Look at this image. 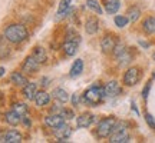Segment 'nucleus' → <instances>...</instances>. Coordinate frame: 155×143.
Wrapping results in <instances>:
<instances>
[{"label":"nucleus","instance_id":"obj_3","mask_svg":"<svg viewBox=\"0 0 155 143\" xmlns=\"http://www.w3.org/2000/svg\"><path fill=\"white\" fill-rule=\"evenodd\" d=\"M116 123V119L114 116H109V117H105L98 123L96 126V136L99 139H106L111 136L112 130H114V126Z\"/></svg>","mask_w":155,"mask_h":143},{"label":"nucleus","instance_id":"obj_10","mask_svg":"<svg viewBox=\"0 0 155 143\" xmlns=\"http://www.w3.org/2000/svg\"><path fill=\"white\" fill-rule=\"evenodd\" d=\"M95 122V116L92 115V113H82V115H79L76 117V126L79 127V129H86V127H89L92 123Z\"/></svg>","mask_w":155,"mask_h":143},{"label":"nucleus","instance_id":"obj_16","mask_svg":"<svg viewBox=\"0 0 155 143\" xmlns=\"http://www.w3.org/2000/svg\"><path fill=\"white\" fill-rule=\"evenodd\" d=\"M35 103L38 107H45V106H48L50 103V94L46 92V90H40L36 93L35 96Z\"/></svg>","mask_w":155,"mask_h":143},{"label":"nucleus","instance_id":"obj_23","mask_svg":"<svg viewBox=\"0 0 155 143\" xmlns=\"http://www.w3.org/2000/svg\"><path fill=\"white\" fill-rule=\"evenodd\" d=\"M71 3H72V0H61L59 7H58V13H56V20H61L63 17V13L71 7Z\"/></svg>","mask_w":155,"mask_h":143},{"label":"nucleus","instance_id":"obj_29","mask_svg":"<svg viewBox=\"0 0 155 143\" xmlns=\"http://www.w3.org/2000/svg\"><path fill=\"white\" fill-rule=\"evenodd\" d=\"M114 22H115V24L118 26V27H127L128 23H129V19H128L127 16H122V14H118V16H115V19H114Z\"/></svg>","mask_w":155,"mask_h":143},{"label":"nucleus","instance_id":"obj_13","mask_svg":"<svg viewBox=\"0 0 155 143\" xmlns=\"http://www.w3.org/2000/svg\"><path fill=\"white\" fill-rule=\"evenodd\" d=\"M129 140H131V138H129V135H128L127 129L114 132V133H111V136H109V142L111 143H128Z\"/></svg>","mask_w":155,"mask_h":143},{"label":"nucleus","instance_id":"obj_20","mask_svg":"<svg viewBox=\"0 0 155 143\" xmlns=\"http://www.w3.org/2000/svg\"><path fill=\"white\" fill-rule=\"evenodd\" d=\"M83 72V60L82 59H76L73 62V65L71 66V70H69V76L72 79H76L78 76H81Z\"/></svg>","mask_w":155,"mask_h":143},{"label":"nucleus","instance_id":"obj_33","mask_svg":"<svg viewBox=\"0 0 155 143\" xmlns=\"http://www.w3.org/2000/svg\"><path fill=\"white\" fill-rule=\"evenodd\" d=\"M82 102V96L81 94H78V93H75V94H72V106L73 107H78V105Z\"/></svg>","mask_w":155,"mask_h":143},{"label":"nucleus","instance_id":"obj_26","mask_svg":"<svg viewBox=\"0 0 155 143\" xmlns=\"http://www.w3.org/2000/svg\"><path fill=\"white\" fill-rule=\"evenodd\" d=\"M116 60H118V63H119V66H125V65H128L129 62L132 60V55H131L127 49L125 52H122L121 55L116 56Z\"/></svg>","mask_w":155,"mask_h":143},{"label":"nucleus","instance_id":"obj_8","mask_svg":"<svg viewBox=\"0 0 155 143\" xmlns=\"http://www.w3.org/2000/svg\"><path fill=\"white\" fill-rule=\"evenodd\" d=\"M118 40L114 34H105L104 37L101 39V49L104 53H112L114 49H115Z\"/></svg>","mask_w":155,"mask_h":143},{"label":"nucleus","instance_id":"obj_32","mask_svg":"<svg viewBox=\"0 0 155 143\" xmlns=\"http://www.w3.org/2000/svg\"><path fill=\"white\" fill-rule=\"evenodd\" d=\"M145 120H147V123H148V126L155 130V119H154V116L150 115V113H145Z\"/></svg>","mask_w":155,"mask_h":143},{"label":"nucleus","instance_id":"obj_18","mask_svg":"<svg viewBox=\"0 0 155 143\" xmlns=\"http://www.w3.org/2000/svg\"><path fill=\"white\" fill-rule=\"evenodd\" d=\"M52 97H53L56 102H61L62 105L69 102V93H68L65 89H62V87L53 89V92H52Z\"/></svg>","mask_w":155,"mask_h":143},{"label":"nucleus","instance_id":"obj_31","mask_svg":"<svg viewBox=\"0 0 155 143\" xmlns=\"http://www.w3.org/2000/svg\"><path fill=\"white\" fill-rule=\"evenodd\" d=\"M61 115L65 117V119H73L75 117V113H73V110H71V109H62V112H61Z\"/></svg>","mask_w":155,"mask_h":143},{"label":"nucleus","instance_id":"obj_34","mask_svg":"<svg viewBox=\"0 0 155 143\" xmlns=\"http://www.w3.org/2000/svg\"><path fill=\"white\" fill-rule=\"evenodd\" d=\"M150 90H151V82H148L145 84L144 90H142V97L144 99H148V94H150Z\"/></svg>","mask_w":155,"mask_h":143},{"label":"nucleus","instance_id":"obj_2","mask_svg":"<svg viewBox=\"0 0 155 143\" xmlns=\"http://www.w3.org/2000/svg\"><path fill=\"white\" fill-rule=\"evenodd\" d=\"M105 89L99 86V84H94V86H91L89 89L85 90V93L82 94V102L85 105L95 107V106L101 105L105 100Z\"/></svg>","mask_w":155,"mask_h":143},{"label":"nucleus","instance_id":"obj_6","mask_svg":"<svg viewBox=\"0 0 155 143\" xmlns=\"http://www.w3.org/2000/svg\"><path fill=\"white\" fill-rule=\"evenodd\" d=\"M40 65H42V63H40L33 55H30L25 59V62H23L22 72L25 73V75H33V73H36V72L39 70Z\"/></svg>","mask_w":155,"mask_h":143},{"label":"nucleus","instance_id":"obj_27","mask_svg":"<svg viewBox=\"0 0 155 143\" xmlns=\"http://www.w3.org/2000/svg\"><path fill=\"white\" fill-rule=\"evenodd\" d=\"M13 110H16L20 116H25L29 113V106L26 105V103H23V102H16V103L13 105Z\"/></svg>","mask_w":155,"mask_h":143},{"label":"nucleus","instance_id":"obj_28","mask_svg":"<svg viewBox=\"0 0 155 143\" xmlns=\"http://www.w3.org/2000/svg\"><path fill=\"white\" fill-rule=\"evenodd\" d=\"M33 56L38 59L39 62H40V63H45V62H46V52H45V49H43V47H40V46L35 47Z\"/></svg>","mask_w":155,"mask_h":143},{"label":"nucleus","instance_id":"obj_24","mask_svg":"<svg viewBox=\"0 0 155 143\" xmlns=\"http://www.w3.org/2000/svg\"><path fill=\"white\" fill-rule=\"evenodd\" d=\"M141 16V10L138 6H131L127 10V17L129 19V22H137Z\"/></svg>","mask_w":155,"mask_h":143},{"label":"nucleus","instance_id":"obj_1","mask_svg":"<svg viewBox=\"0 0 155 143\" xmlns=\"http://www.w3.org/2000/svg\"><path fill=\"white\" fill-rule=\"evenodd\" d=\"M3 36H5L6 42H9V43L20 44L29 39V30L22 23H12L5 27Z\"/></svg>","mask_w":155,"mask_h":143},{"label":"nucleus","instance_id":"obj_9","mask_svg":"<svg viewBox=\"0 0 155 143\" xmlns=\"http://www.w3.org/2000/svg\"><path fill=\"white\" fill-rule=\"evenodd\" d=\"M45 125L50 129H56L58 126H61L65 123V117L61 115V113H50L43 119Z\"/></svg>","mask_w":155,"mask_h":143},{"label":"nucleus","instance_id":"obj_15","mask_svg":"<svg viewBox=\"0 0 155 143\" xmlns=\"http://www.w3.org/2000/svg\"><path fill=\"white\" fill-rule=\"evenodd\" d=\"M36 93H38V86H36V83H33V82H29L26 86L22 87V94L25 96V99L35 100Z\"/></svg>","mask_w":155,"mask_h":143},{"label":"nucleus","instance_id":"obj_17","mask_svg":"<svg viewBox=\"0 0 155 143\" xmlns=\"http://www.w3.org/2000/svg\"><path fill=\"white\" fill-rule=\"evenodd\" d=\"M99 30V20L96 17H88L85 22V32L88 34H95Z\"/></svg>","mask_w":155,"mask_h":143},{"label":"nucleus","instance_id":"obj_4","mask_svg":"<svg viewBox=\"0 0 155 143\" xmlns=\"http://www.w3.org/2000/svg\"><path fill=\"white\" fill-rule=\"evenodd\" d=\"M0 142L2 143H20L23 142V135L19 130L9 129L0 132Z\"/></svg>","mask_w":155,"mask_h":143},{"label":"nucleus","instance_id":"obj_36","mask_svg":"<svg viewBox=\"0 0 155 143\" xmlns=\"http://www.w3.org/2000/svg\"><path fill=\"white\" fill-rule=\"evenodd\" d=\"M5 73H6V69L3 66H0V77L5 76Z\"/></svg>","mask_w":155,"mask_h":143},{"label":"nucleus","instance_id":"obj_22","mask_svg":"<svg viewBox=\"0 0 155 143\" xmlns=\"http://www.w3.org/2000/svg\"><path fill=\"white\" fill-rule=\"evenodd\" d=\"M121 7L119 0H105V11L108 14H115Z\"/></svg>","mask_w":155,"mask_h":143},{"label":"nucleus","instance_id":"obj_30","mask_svg":"<svg viewBox=\"0 0 155 143\" xmlns=\"http://www.w3.org/2000/svg\"><path fill=\"white\" fill-rule=\"evenodd\" d=\"M125 50H127V47H125V44L124 43H116V46H115V49H114V52H112V53H114V56H118V55H121L122 52H125Z\"/></svg>","mask_w":155,"mask_h":143},{"label":"nucleus","instance_id":"obj_14","mask_svg":"<svg viewBox=\"0 0 155 143\" xmlns=\"http://www.w3.org/2000/svg\"><path fill=\"white\" fill-rule=\"evenodd\" d=\"M104 89H105V94L108 97H115V96H118V94L121 93V90H122L121 86H119V83L116 82V80L108 82Z\"/></svg>","mask_w":155,"mask_h":143},{"label":"nucleus","instance_id":"obj_5","mask_svg":"<svg viewBox=\"0 0 155 143\" xmlns=\"http://www.w3.org/2000/svg\"><path fill=\"white\" fill-rule=\"evenodd\" d=\"M139 79H141V70H139V67H129V69L125 72L122 80H124V84H125V86L131 87V86H135V84L139 82Z\"/></svg>","mask_w":155,"mask_h":143},{"label":"nucleus","instance_id":"obj_11","mask_svg":"<svg viewBox=\"0 0 155 143\" xmlns=\"http://www.w3.org/2000/svg\"><path fill=\"white\" fill-rule=\"evenodd\" d=\"M22 117L23 116H20L16 110H13V109L5 113V122L9 125V126H13V127L19 126V125L22 123Z\"/></svg>","mask_w":155,"mask_h":143},{"label":"nucleus","instance_id":"obj_25","mask_svg":"<svg viewBox=\"0 0 155 143\" xmlns=\"http://www.w3.org/2000/svg\"><path fill=\"white\" fill-rule=\"evenodd\" d=\"M86 7L91 11L96 13V14H102L104 13V9L101 7V3L98 0H86Z\"/></svg>","mask_w":155,"mask_h":143},{"label":"nucleus","instance_id":"obj_37","mask_svg":"<svg viewBox=\"0 0 155 143\" xmlns=\"http://www.w3.org/2000/svg\"><path fill=\"white\" fill-rule=\"evenodd\" d=\"M139 44H141L142 47H145V49H148V47H150V43H145V42H139Z\"/></svg>","mask_w":155,"mask_h":143},{"label":"nucleus","instance_id":"obj_7","mask_svg":"<svg viewBox=\"0 0 155 143\" xmlns=\"http://www.w3.org/2000/svg\"><path fill=\"white\" fill-rule=\"evenodd\" d=\"M53 133H55V138L58 139V142H66L72 135V127L66 125V123H63L56 129H53Z\"/></svg>","mask_w":155,"mask_h":143},{"label":"nucleus","instance_id":"obj_38","mask_svg":"<svg viewBox=\"0 0 155 143\" xmlns=\"http://www.w3.org/2000/svg\"><path fill=\"white\" fill-rule=\"evenodd\" d=\"M152 59H154V60H155V53H154V55H152Z\"/></svg>","mask_w":155,"mask_h":143},{"label":"nucleus","instance_id":"obj_19","mask_svg":"<svg viewBox=\"0 0 155 143\" xmlns=\"http://www.w3.org/2000/svg\"><path fill=\"white\" fill-rule=\"evenodd\" d=\"M78 42H75V40H66L65 43L62 44V50H63V53L66 56H75L78 52Z\"/></svg>","mask_w":155,"mask_h":143},{"label":"nucleus","instance_id":"obj_12","mask_svg":"<svg viewBox=\"0 0 155 143\" xmlns=\"http://www.w3.org/2000/svg\"><path fill=\"white\" fill-rule=\"evenodd\" d=\"M10 83L15 84L16 87H23V86H26L29 83V80L28 77L25 76L23 72H13L10 75Z\"/></svg>","mask_w":155,"mask_h":143},{"label":"nucleus","instance_id":"obj_35","mask_svg":"<svg viewBox=\"0 0 155 143\" xmlns=\"http://www.w3.org/2000/svg\"><path fill=\"white\" fill-rule=\"evenodd\" d=\"M22 123H23V125H25L26 127H30V126H32V120H30L29 117H26V115L22 117Z\"/></svg>","mask_w":155,"mask_h":143},{"label":"nucleus","instance_id":"obj_21","mask_svg":"<svg viewBox=\"0 0 155 143\" xmlns=\"http://www.w3.org/2000/svg\"><path fill=\"white\" fill-rule=\"evenodd\" d=\"M142 30L147 34H154L155 33V17L150 16L147 17L144 22H142Z\"/></svg>","mask_w":155,"mask_h":143}]
</instances>
